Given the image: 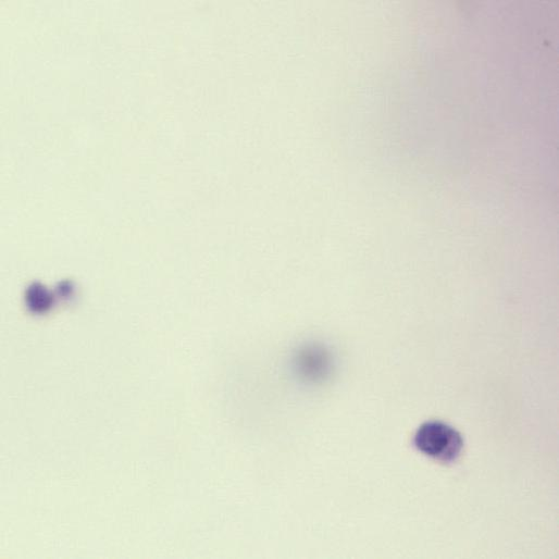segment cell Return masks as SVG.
Wrapping results in <instances>:
<instances>
[{
    "label": "cell",
    "mask_w": 559,
    "mask_h": 559,
    "mask_svg": "<svg viewBox=\"0 0 559 559\" xmlns=\"http://www.w3.org/2000/svg\"><path fill=\"white\" fill-rule=\"evenodd\" d=\"M414 445L424 455L443 462H452L463 447L461 434L440 421L423 423L414 434Z\"/></svg>",
    "instance_id": "obj_1"
}]
</instances>
